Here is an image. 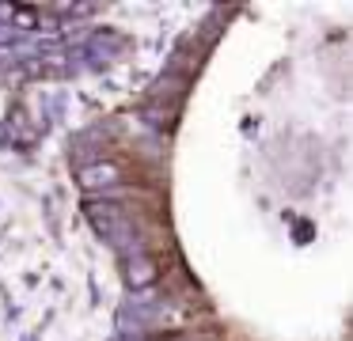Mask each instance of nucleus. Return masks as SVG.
Segmentation results:
<instances>
[{"instance_id": "1", "label": "nucleus", "mask_w": 353, "mask_h": 341, "mask_svg": "<svg viewBox=\"0 0 353 341\" xmlns=\"http://www.w3.org/2000/svg\"><path fill=\"white\" fill-rule=\"evenodd\" d=\"M77 178H80V186H84V189L110 186V182H118V167L114 163H92V167H84Z\"/></svg>"}]
</instances>
